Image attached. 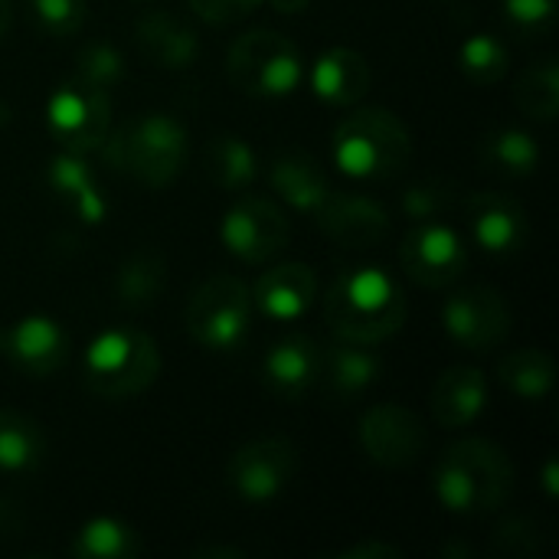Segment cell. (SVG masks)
Listing matches in <instances>:
<instances>
[{
    "label": "cell",
    "instance_id": "6da1fadb",
    "mask_svg": "<svg viewBox=\"0 0 559 559\" xmlns=\"http://www.w3.org/2000/svg\"><path fill=\"white\" fill-rule=\"evenodd\" d=\"M324 318L341 341L370 347L390 341L406 324L409 298L386 269H344L324 295Z\"/></svg>",
    "mask_w": 559,
    "mask_h": 559
},
{
    "label": "cell",
    "instance_id": "7a4b0ae2",
    "mask_svg": "<svg viewBox=\"0 0 559 559\" xmlns=\"http://www.w3.org/2000/svg\"><path fill=\"white\" fill-rule=\"evenodd\" d=\"M518 481L511 455L491 439H462L449 445L432 472L436 498L445 511L462 518H481L511 498Z\"/></svg>",
    "mask_w": 559,
    "mask_h": 559
},
{
    "label": "cell",
    "instance_id": "3957f363",
    "mask_svg": "<svg viewBox=\"0 0 559 559\" xmlns=\"http://www.w3.org/2000/svg\"><path fill=\"white\" fill-rule=\"evenodd\" d=\"M187 131L177 118L147 111L111 124L98 154L105 167L157 190L180 177L187 164Z\"/></svg>",
    "mask_w": 559,
    "mask_h": 559
},
{
    "label": "cell",
    "instance_id": "277c9868",
    "mask_svg": "<svg viewBox=\"0 0 559 559\" xmlns=\"http://www.w3.org/2000/svg\"><path fill=\"white\" fill-rule=\"evenodd\" d=\"M331 157L354 180H386L413 160V134L390 108H360L334 128Z\"/></svg>",
    "mask_w": 559,
    "mask_h": 559
},
{
    "label": "cell",
    "instance_id": "5b68a950",
    "mask_svg": "<svg viewBox=\"0 0 559 559\" xmlns=\"http://www.w3.org/2000/svg\"><path fill=\"white\" fill-rule=\"evenodd\" d=\"M160 373V350L147 331L108 328L85 350V386L98 400H131L151 390Z\"/></svg>",
    "mask_w": 559,
    "mask_h": 559
},
{
    "label": "cell",
    "instance_id": "8992f818",
    "mask_svg": "<svg viewBox=\"0 0 559 559\" xmlns=\"http://www.w3.org/2000/svg\"><path fill=\"white\" fill-rule=\"evenodd\" d=\"M226 72L229 82L252 98H285L305 75V56L285 33L259 26L229 46Z\"/></svg>",
    "mask_w": 559,
    "mask_h": 559
},
{
    "label": "cell",
    "instance_id": "52a82bcc",
    "mask_svg": "<svg viewBox=\"0 0 559 559\" xmlns=\"http://www.w3.org/2000/svg\"><path fill=\"white\" fill-rule=\"evenodd\" d=\"M190 337L216 354L236 350L252 321V295L236 275H210L187 301L183 311Z\"/></svg>",
    "mask_w": 559,
    "mask_h": 559
},
{
    "label": "cell",
    "instance_id": "ba28073f",
    "mask_svg": "<svg viewBox=\"0 0 559 559\" xmlns=\"http://www.w3.org/2000/svg\"><path fill=\"white\" fill-rule=\"evenodd\" d=\"M49 134L62 144L66 154H92L102 147L105 134L111 131V95L92 85L69 79L59 85L46 105Z\"/></svg>",
    "mask_w": 559,
    "mask_h": 559
},
{
    "label": "cell",
    "instance_id": "9c48e42d",
    "mask_svg": "<svg viewBox=\"0 0 559 559\" xmlns=\"http://www.w3.org/2000/svg\"><path fill=\"white\" fill-rule=\"evenodd\" d=\"M445 334L468 354L498 350L514 328L508 298L491 285H472L455 292L442 308Z\"/></svg>",
    "mask_w": 559,
    "mask_h": 559
},
{
    "label": "cell",
    "instance_id": "30bf717a",
    "mask_svg": "<svg viewBox=\"0 0 559 559\" xmlns=\"http://www.w3.org/2000/svg\"><path fill=\"white\" fill-rule=\"evenodd\" d=\"M298 472V449L285 436H262L246 442L229 459V485L249 504L275 501Z\"/></svg>",
    "mask_w": 559,
    "mask_h": 559
},
{
    "label": "cell",
    "instance_id": "8fae6325",
    "mask_svg": "<svg viewBox=\"0 0 559 559\" xmlns=\"http://www.w3.org/2000/svg\"><path fill=\"white\" fill-rule=\"evenodd\" d=\"M223 246L242 262H265L278 255L292 239L288 213L269 197H239L223 223H219Z\"/></svg>",
    "mask_w": 559,
    "mask_h": 559
},
{
    "label": "cell",
    "instance_id": "7c38bea8",
    "mask_svg": "<svg viewBox=\"0 0 559 559\" xmlns=\"http://www.w3.org/2000/svg\"><path fill=\"white\" fill-rule=\"evenodd\" d=\"M400 265L419 288H449L468 272V246L445 223H419L400 246Z\"/></svg>",
    "mask_w": 559,
    "mask_h": 559
},
{
    "label": "cell",
    "instance_id": "4fadbf2b",
    "mask_svg": "<svg viewBox=\"0 0 559 559\" xmlns=\"http://www.w3.org/2000/svg\"><path fill=\"white\" fill-rule=\"evenodd\" d=\"M360 445L380 468H413L426 452V423L400 403H383L364 413Z\"/></svg>",
    "mask_w": 559,
    "mask_h": 559
},
{
    "label": "cell",
    "instance_id": "5bb4252c",
    "mask_svg": "<svg viewBox=\"0 0 559 559\" xmlns=\"http://www.w3.org/2000/svg\"><path fill=\"white\" fill-rule=\"evenodd\" d=\"M0 354L26 377L46 380L69 357L66 331L46 314H26L10 328H0Z\"/></svg>",
    "mask_w": 559,
    "mask_h": 559
},
{
    "label": "cell",
    "instance_id": "9a60e30c",
    "mask_svg": "<svg viewBox=\"0 0 559 559\" xmlns=\"http://www.w3.org/2000/svg\"><path fill=\"white\" fill-rule=\"evenodd\" d=\"M314 219H318L321 233L344 249H373L393 229L390 213L377 200L360 197V193H334L331 190L328 200L314 210Z\"/></svg>",
    "mask_w": 559,
    "mask_h": 559
},
{
    "label": "cell",
    "instance_id": "2e32d148",
    "mask_svg": "<svg viewBox=\"0 0 559 559\" xmlns=\"http://www.w3.org/2000/svg\"><path fill=\"white\" fill-rule=\"evenodd\" d=\"M465 216H468L475 242L491 255H514L531 239L527 210L501 190L472 193L465 200Z\"/></svg>",
    "mask_w": 559,
    "mask_h": 559
},
{
    "label": "cell",
    "instance_id": "e0dca14e",
    "mask_svg": "<svg viewBox=\"0 0 559 559\" xmlns=\"http://www.w3.org/2000/svg\"><path fill=\"white\" fill-rule=\"evenodd\" d=\"M252 305L272 321H295L318 301V275L305 262H282L259 275Z\"/></svg>",
    "mask_w": 559,
    "mask_h": 559
},
{
    "label": "cell",
    "instance_id": "ac0fdd59",
    "mask_svg": "<svg viewBox=\"0 0 559 559\" xmlns=\"http://www.w3.org/2000/svg\"><path fill=\"white\" fill-rule=\"evenodd\" d=\"M485 406H488V380L478 367L455 364L436 377L432 396H429L436 426L465 429L485 413Z\"/></svg>",
    "mask_w": 559,
    "mask_h": 559
},
{
    "label": "cell",
    "instance_id": "d6986e66",
    "mask_svg": "<svg viewBox=\"0 0 559 559\" xmlns=\"http://www.w3.org/2000/svg\"><path fill=\"white\" fill-rule=\"evenodd\" d=\"M265 386L282 400H298L321 383V344L305 334H292L269 347L262 360Z\"/></svg>",
    "mask_w": 559,
    "mask_h": 559
},
{
    "label": "cell",
    "instance_id": "ffe728a7",
    "mask_svg": "<svg viewBox=\"0 0 559 559\" xmlns=\"http://www.w3.org/2000/svg\"><path fill=\"white\" fill-rule=\"evenodd\" d=\"M134 43L141 56L160 69H187L200 56L197 33L170 10H147L134 20Z\"/></svg>",
    "mask_w": 559,
    "mask_h": 559
},
{
    "label": "cell",
    "instance_id": "44dd1931",
    "mask_svg": "<svg viewBox=\"0 0 559 559\" xmlns=\"http://www.w3.org/2000/svg\"><path fill=\"white\" fill-rule=\"evenodd\" d=\"M373 85V69L364 52L350 46H334L318 56L311 69V88L328 105H357Z\"/></svg>",
    "mask_w": 559,
    "mask_h": 559
},
{
    "label": "cell",
    "instance_id": "7402d4cb",
    "mask_svg": "<svg viewBox=\"0 0 559 559\" xmlns=\"http://www.w3.org/2000/svg\"><path fill=\"white\" fill-rule=\"evenodd\" d=\"M269 180H272L275 193L301 213H314L331 193V180H328L321 160L301 147L278 151L269 164Z\"/></svg>",
    "mask_w": 559,
    "mask_h": 559
},
{
    "label": "cell",
    "instance_id": "603a6c76",
    "mask_svg": "<svg viewBox=\"0 0 559 559\" xmlns=\"http://www.w3.org/2000/svg\"><path fill=\"white\" fill-rule=\"evenodd\" d=\"M383 377V360L367 350V344H331L321 347V383L334 400H354L367 393Z\"/></svg>",
    "mask_w": 559,
    "mask_h": 559
},
{
    "label": "cell",
    "instance_id": "cb8c5ba5",
    "mask_svg": "<svg viewBox=\"0 0 559 559\" xmlns=\"http://www.w3.org/2000/svg\"><path fill=\"white\" fill-rule=\"evenodd\" d=\"M49 187L52 193H59L82 223L98 226L108 216V200L98 187V180L92 177V170L85 167V160L79 154H59L49 160Z\"/></svg>",
    "mask_w": 559,
    "mask_h": 559
},
{
    "label": "cell",
    "instance_id": "d4e9b609",
    "mask_svg": "<svg viewBox=\"0 0 559 559\" xmlns=\"http://www.w3.org/2000/svg\"><path fill=\"white\" fill-rule=\"evenodd\" d=\"M164 288H167V259L157 249L131 252L115 275L118 301L128 311H147L151 305H157Z\"/></svg>",
    "mask_w": 559,
    "mask_h": 559
},
{
    "label": "cell",
    "instance_id": "484cf974",
    "mask_svg": "<svg viewBox=\"0 0 559 559\" xmlns=\"http://www.w3.org/2000/svg\"><path fill=\"white\" fill-rule=\"evenodd\" d=\"M46 455V432L43 426L20 413L0 406V472L20 475L33 472Z\"/></svg>",
    "mask_w": 559,
    "mask_h": 559
},
{
    "label": "cell",
    "instance_id": "4316f807",
    "mask_svg": "<svg viewBox=\"0 0 559 559\" xmlns=\"http://www.w3.org/2000/svg\"><path fill=\"white\" fill-rule=\"evenodd\" d=\"M498 377L511 393L524 400H544L557 383V364L540 347H521L498 364Z\"/></svg>",
    "mask_w": 559,
    "mask_h": 559
},
{
    "label": "cell",
    "instance_id": "83f0119b",
    "mask_svg": "<svg viewBox=\"0 0 559 559\" xmlns=\"http://www.w3.org/2000/svg\"><path fill=\"white\" fill-rule=\"evenodd\" d=\"M481 160L504 177H531L540 167V144L521 128H498L481 141Z\"/></svg>",
    "mask_w": 559,
    "mask_h": 559
},
{
    "label": "cell",
    "instance_id": "f1b7e54d",
    "mask_svg": "<svg viewBox=\"0 0 559 559\" xmlns=\"http://www.w3.org/2000/svg\"><path fill=\"white\" fill-rule=\"evenodd\" d=\"M514 102L521 108V115H527L531 121L550 124L559 111V66L557 56H544L534 66H527L518 79L514 88Z\"/></svg>",
    "mask_w": 559,
    "mask_h": 559
},
{
    "label": "cell",
    "instance_id": "f546056e",
    "mask_svg": "<svg viewBox=\"0 0 559 559\" xmlns=\"http://www.w3.org/2000/svg\"><path fill=\"white\" fill-rule=\"evenodd\" d=\"M79 559H131L141 554V537L118 518H92L72 540Z\"/></svg>",
    "mask_w": 559,
    "mask_h": 559
},
{
    "label": "cell",
    "instance_id": "4dcf8cb0",
    "mask_svg": "<svg viewBox=\"0 0 559 559\" xmlns=\"http://www.w3.org/2000/svg\"><path fill=\"white\" fill-rule=\"evenodd\" d=\"M206 170L213 183H219L223 190H246L259 174V160L242 138L216 134L206 147Z\"/></svg>",
    "mask_w": 559,
    "mask_h": 559
},
{
    "label": "cell",
    "instance_id": "1f68e13d",
    "mask_svg": "<svg viewBox=\"0 0 559 559\" xmlns=\"http://www.w3.org/2000/svg\"><path fill=\"white\" fill-rule=\"evenodd\" d=\"M459 62H462V72L478 82V85H495L504 79L508 72V62H511V52L508 46L491 36V33H478L472 39L462 43V52H459Z\"/></svg>",
    "mask_w": 559,
    "mask_h": 559
},
{
    "label": "cell",
    "instance_id": "d6a6232c",
    "mask_svg": "<svg viewBox=\"0 0 559 559\" xmlns=\"http://www.w3.org/2000/svg\"><path fill=\"white\" fill-rule=\"evenodd\" d=\"M72 79L111 95V88L124 79V56L108 43H88L75 56V75Z\"/></svg>",
    "mask_w": 559,
    "mask_h": 559
},
{
    "label": "cell",
    "instance_id": "836d02e7",
    "mask_svg": "<svg viewBox=\"0 0 559 559\" xmlns=\"http://www.w3.org/2000/svg\"><path fill=\"white\" fill-rule=\"evenodd\" d=\"M504 20L518 36H544L557 20V0H501Z\"/></svg>",
    "mask_w": 559,
    "mask_h": 559
},
{
    "label": "cell",
    "instance_id": "e575fe53",
    "mask_svg": "<svg viewBox=\"0 0 559 559\" xmlns=\"http://www.w3.org/2000/svg\"><path fill=\"white\" fill-rule=\"evenodd\" d=\"M33 16L49 36H72L85 23V0H29Z\"/></svg>",
    "mask_w": 559,
    "mask_h": 559
},
{
    "label": "cell",
    "instance_id": "d590c367",
    "mask_svg": "<svg viewBox=\"0 0 559 559\" xmlns=\"http://www.w3.org/2000/svg\"><path fill=\"white\" fill-rule=\"evenodd\" d=\"M495 550L501 557H537L544 547V531L540 524H534L531 518H511L495 531Z\"/></svg>",
    "mask_w": 559,
    "mask_h": 559
},
{
    "label": "cell",
    "instance_id": "8d00e7d4",
    "mask_svg": "<svg viewBox=\"0 0 559 559\" xmlns=\"http://www.w3.org/2000/svg\"><path fill=\"white\" fill-rule=\"evenodd\" d=\"M455 200V183L452 180H442V177H429V180H419L413 183L406 193H403V210L416 219H432L439 216L449 203Z\"/></svg>",
    "mask_w": 559,
    "mask_h": 559
},
{
    "label": "cell",
    "instance_id": "74e56055",
    "mask_svg": "<svg viewBox=\"0 0 559 559\" xmlns=\"http://www.w3.org/2000/svg\"><path fill=\"white\" fill-rule=\"evenodd\" d=\"M187 3L200 20H206L213 26H226V23L249 16L262 0H187Z\"/></svg>",
    "mask_w": 559,
    "mask_h": 559
},
{
    "label": "cell",
    "instance_id": "f35d334b",
    "mask_svg": "<svg viewBox=\"0 0 559 559\" xmlns=\"http://www.w3.org/2000/svg\"><path fill=\"white\" fill-rule=\"evenodd\" d=\"M23 531H26L23 511H20L10 498H0V547H3V544H13Z\"/></svg>",
    "mask_w": 559,
    "mask_h": 559
},
{
    "label": "cell",
    "instance_id": "ab89813d",
    "mask_svg": "<svg viewBox=\"0 0 559 559\" xmlns=\"http://www.w3.org/2000/svg\"><path fill=\"white\" fill-rule=\"evenodd\" d=\"M403 550L386 544V540H364V544H354L347 550H341V559H400Z\"/></svg>",
    "mask_w": 559,
    "mask_h": 559
},
{
    "label": "cell",
    "instance_id": "60d3db41",
    "mask_svg": "<svg viewBox=\"0 0 559 559\" xmlns=\"http://www.w3.org/2000/svg\"><path fill=\"white\" fill-rule=\"evenodd\" d=\"M190 557H197V559H219V557H226V559H246V554L242 550H236V547H197Z\"/></svg>",
    "mask_w": 559,
    "mask_h": 559
},
{
    "label": "cell",
    "instance_id": "b9f144b4",
    "mask_svg": "<svg viewBox=\"0 0 559 559\" xmlns=\"http://www.w3.org/2000/svg\"><path fill=\"white\" fill-rule=\"evenodd\" d=\"M269 3H272V10H278V13H285V16H292V13L308 10V3H311V0H269Z\"/></svg>",
    "mask_w": 559,
    "mask_h": 559
},
{
    "label": "cell",
    "instance_id": "7bdbcfd3",
    "mask_svg": "<svg viewBox=\"0 0 559 559\" xmlns=\"http://www.w3.org/2000/svg\"><path fill=\"white\" fill-rule=\"evenodd\" d=\"M544 488L550 498L559 495V481H557V459H547V468H544Z\"/></svg>",
    "mask_w": 559,
    "mask_h": 559
},
{
    "label": "cell",
    "instance_id": "ee69618b",
    "mask_svg": "<svg viewBox=\"0 0 559 559\" xmlns=\"http://www.w3.org/2000/svg\"><path fill=\"white\" fill-rule=\"evenodd\" d=\"M10 23H13V0H0V39L7 36Z\"/></svg>",
    "mask_w": 559,
    "mask_h": 559
},
{
    "label": "cell",
    "instance_id": "f6af8a7d",
    "mask_svg": "<svg viewBox=\"0 0 559 559\" xmlns=\"http://www.w3.org/2000/svg\"><path fill=\"white\" fill-rule=\"evenodd\" d=\"M10 121H13V108L0 102V128H3V124H10Z\"/></svg>",
    "mask_w": 559,
    "mask_h": 559
}]
</instances>
